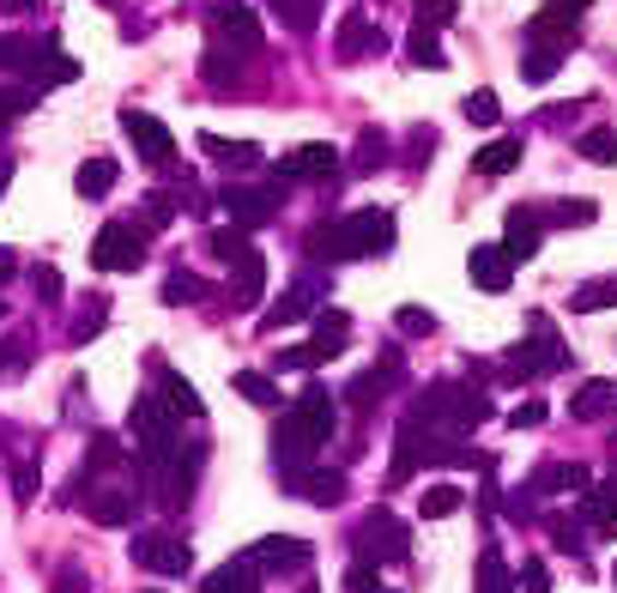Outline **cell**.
I'll list each match as a JSON object with an SVG mask.
<instances>
[{"mask_svg": "<svg viewBox=\"0 0 617 593\" xmlns=\"http://www.w3.org/2000/svg\"><path fill=\"white\" fill-rule=\"evenodd\" d=\"M509 369L514 376H551V369H563V345H557V328L545 316H533V328H526L521 345H514Z\"/></svg>", "mask_w": 617, "mask_h": 593, "instance_id": "obj_9", "label": "cell"}, {"mask_svg": "<svg viewBox=\"0 0 617 593\" xmlns=\"http://www.w3.org/2000/svg\"><path fill=\"white\" fill-rule=\"evenodd\" d=\"M7 13H37V7H49V0H0Z\"/></svg>", "mask_w": 617, "mask_h": 593, "instance_id": "obj_56", "label": "cell"}, {"mask_svg": "<svg viewBox=\"0 0 617 593\" xmlns=\"http://www.w3.org/2000/svg\"><path fill=\"white\" fill-rule=\"evenodd\" d=\"M200 593H261V581H254V569L237 557V564L212 569V576H206V588H200Z\"/></svg>", "mask_w": 617, "mask_h": 593, "instance_id": "obj_34", "label": "cell"}, {"mask_svg": "<svg viewBox=\"0 0 617 593\" xmlns=\"http://www.w3.org/2000/svg\"><path fill=\"white\" fill-rule=\"evenodd\" d=\"M200 297H206V278L200 273H182V266H176V273L164 278V304L182 309V304H200Z\"/></svg>", "mask_w": 617, "mask_h": 593, "instance_id": "obj_41", "label": "cell"}, {"mask_svg": "<svg viewBox=\"0 0 617 593\" xmlns=\"http://www.w3.org/2000/svg\"><path fill=\"white\" fill-rule=\"evenodd\" d=\"M200 152H206L212 164H224V170H249V164H261V145L254 140H218V133H200Z\"/></svg>", "mask_w": 617, "mask_h": 593, "instance_id": "obj_24", "label": "cell"}, {"mask_svg": "<svg viewBox=\"0 0 617 593\" xmlns=\"http://www.w3.org/2000/svg\"><path fill=\"white\" fill-rule=\"evenodd\" d=\"M218 200H224V212H230V225H242V230L273 225L278 206H285V194H278V188H242V182H230Z\"/></svg>", "mask_w": 617, "mask_h": 593, "instance_id": "obj_11", "label": "cell"}, {"mask_svg": "<svg viewBox=\"0 0 617 593\" xmlns=\"http://www.w3.org/2000/svg\"><path fill=\"white\" fill-rule=\"evenodd\" d=\"M170 212H176L170 194H152V200H145V218H140V225H145V230H158V225H170Z\"/></svg>", "mask_w": 617, "mask_h": 593, "instance_id": "obj_50", "label": "cell"}, {"mask_svg": "<svg viewBox=\"0 0 617 593\" xmlns=\"http://www.w3.org/2000/svg\"><path fill=\"white\" fill-rule=\"evenodd\" d=\"M309 249H316L321 261H357V254H388V249H394V212L364 206V212H352V218H340V225H321L316 237H309Z\"/></svg>", "mask_w": 617, "mask_h": 593, "instance_id": "obj_1", "label": "cell"}, {"mask_svg": "<svg viewBox=\"0 0 617 593\" xmlns=\"http://www.w3.org/2000/svg\"><path fill=\"white\" fill-rule=\"evenodd\" d=\"M557 67H563V49H557V43H533L526 61H521V80L526 85H545V80H557Z\"/></svg>", "mask_w": 617, "mask_h": 593, "instance_id": "obj_33", "label": "cell"}, {"mask_svg": "<svg viewBox=\"0 0 617 593\" xmlns=\"http://www.w3.org/2000/svg\"><path fill=\"white\" fill-rule=\"evenodd\" d=\"M581 514H588L593 533H617V473L605 478V485H593L588 497H581Z\"/></svg>", "mask_w": 617, "mask_h": 593, "instance_id": "obj_25", "label": "cell"}, {"mask_svg": "<svg viewBox=\"0 0 617 593\" xmlns=\"http://www.w3.org/2000/svg\"><path fill=\"white\" fill-rule=\"evenodd\" d=\"M538 230H545V212H533V206H509V237H502V249L514 254V266L538 254Z\"/></svg>", "mask_w": 617, "mask_h": 593, "instance_id": "obj_21", "label": "cell"}, {"mask_svg": "<svg viewBox=\"0 0 617 593\" xmlns=\"http://www.w3.org/2000/svg\"><path fill=\"white\" fill-rule=\"evenodd\" d=\"M473 170H478V176H509V170H521V140H490V145H478V152H473Z\"/></svg>", "mask_w": 617, "mask_h": 593, "instance_id": "obj_28", "label": "cell"}, {"mask_svg": "<svg viewBox=\"0 0 617 593\" xmlns=\"http://www.w3.org/2000/svg\"><path fill=\"white\" fill-rule=\"evenodd\" d=\"M309 557H316V545L297 539V533H273V539H261L242 564L249 569H309Z\"/></svg>", "mask_w": 617, "mask_h": 593, "instance_id": "obj_16", "label": "cell"}, {"mask_svg": "<svg viewBox=\"0 0 617 593\" xmlns=\"http://www.w3.org/2000/svg\"><path fill=\"white\" fill-rule=\"evenodd\" d=\"M104 7H121V0H104Z\"/></svg>", "mask_w": 617, "mask_h": 593, "instance_id": "obj_60", "label": "cell"}, {"mask_svg": "<svg viewBox=\"0 0 617 593\" xmlns=\"http://www.w3.org/2000/svg\"><path fill=\"white\" fill-rule=\"evenodd\" d=\"M412 67H430V73H442L448 67V55H442V43H436V31L430 25H412Z\"/></svg>", "mask_w": 617, "mask_h": 593, "instance_id": "obj_38", "label": "cell"}, {"mask_svg": "<svg viewBox=\"0 0 617 593\" xmlns=\"http://www.w3.org/2000/svg\"><path fill=\"white\" fill-rule=\"evenodd\" d=\"M521 581H526V593H551V569L538 564V557H526L521 564Z\"/></svg>", "mask_w": 617, "mask_h": 593, "instance_id": "obj_51", "label": "cell"}, {"mask_svg": "<svg viewBox=\"0 0 617 593\" xmlns=\"http://www.w3.org/2000/svg\"><path fill=\"white\" fill-rule=\"evenodd\" d=\"M593 0H545L533 19H526V37L533 43H557V49H569V37H576V25L588 19Z\"/></svg>", "mask_w": 617, "mask_h": 593, "instance_id": "obj_14", "label": "cell"}, {"mask_svg": "<svg viewBox=\"0 0 617 593\" xmlns=\"http://www.w3.org/2000/svg\"><path fill=\"white\" fill-rule=\"evenodd\" d=\"M394 328L406 333V340H424V333H436V316H430V309H418V304H406L394 316Z\"/></svg>", "mask_w": 617, "mask_h": 593, "instance_id": "obj_45", "label": "cell"}, {"mask_svg": "<svg viewBox=\"0 0 617 593\" xmlns=\"http://www.w3.org/2000/svg\"><path fill=\"white\" fill-rule=\"evenodd\" d=\"M37 104L31 92H0V121H13V116H25V109Z\"/></svg>", "mask_w": 617, "mask_h": 593, "instance_id": "obj_52", "label": "cell"}, {"mask_svg": "<svg viewBox=\"0 0 617 593\" xmlns=\"http://www.w3.org/2000/svg\"><path fill=\"white\" fill-rule=\"evenodd\" d=\"M237 394L249 400V406H278L273 376H261V369H242V376H237Z\"/></svg>", "mask_w": 617, "mask_h": 593, "instance_id": "obj_42", "label": "cell"}, {"mask_svg": "<svg viewBox=\"0 0 617 593\" xmlns=\"http://www.w3.org/2000/svg\"><path fill=\"white\" fill-rule=\"evenodd\" d=\"M0 67L7 73H25L31 85H67L80 80V61L61 55V43H37V37H0Z\"/></svg>", "mask_w": 617, "mask_h": 593, "instance_id": "obj_3", "label": "cell"}, {"mask_svg": "<svg viewBox=\"0 0 617 593\" xmlns=\"http://www.w3.org/2000/svg\"><path fill=\"white\" fill-rule=\"evenodd\" d=\"M278 13V25L285 31H297V37H309V31L321 25V0H266Z\"/></svg>", "mask_w": 617, "mask_h": 593, "instance_id": "obj_32", "label": "cell"}, {"mask_svg": "<svg viewBox=\"0 0 617 593\" xmlns=\"http://www.w3.org/2000/svg\"><path fill=\"white\" fill-rule=\"evenodd\" d=\"M133 564L152 569V576H188V564H194V552H188L176 533H140V539H128Z\"/></svg>", "mask_w": 617, "mask_h": 593, "instance_id": "obj_13", "label": "cell"}, {"mask_svg": "<svg viewBox=\"0 0 617 593\" xmlns=\"http://www.w3.org/2000/svg\"><path fill=\"white\" fill-rule=\"evenodd\" d=\"M13 485H19V502L37 497V473H31V466H13Z\"/></svg>", "mask_w": 617, "mask_h": 593, "instance_id": "obj_54", "label": "cell"}, {"mask_svg": "<svg viewBox=\"0 0 617 593\" xmlns=\"http://www.w3.org/2000/svg\"><path fill=\"white\" fill-rule=\"evenodd\" d=\"M612 304H617V278H593V285H581L576 297H569L576 316H593V309H612Z\"/></svg>", "mask_w": 617, "mask_h": 593, "instance_id": "obj_40", "label": "cell"}, {"mask_svg": "<svg viewBox=\"0 0 617 593\" xmlns=\"http://www.w3.org/2000/svg\"><path fill=\"white\" fill-rule=\"evenodd\" d=\"M612 473H617V442H612Z\"/></svg>", "mask_w": 617, "mask_h": 593, "instance_id": "obj_59", "label": "cell"}, {"mask_svg": "<svg viewBox=\"0 0 617 593\" xmlns=\"http://www.w3.org/2000/svg\"><path fill=\"white\" fill-rule=\"evenodd\" d=\"M0 316H7V304H0Z\"/></svg>", "mask_w": 617, "mask_h": 593, "instance_id": "obj_61", "label": "cell"}, {"mask_svg": "<svg viewBox=\"0 0 617 593\" xmlns=\"http://www.w3.org/2000/svg\"><path fill=\"white\" fill-rule=\"evenodd\" d=\"M116 121H121V133L133 140V152H140L152 170H164V164L176 158V140H170V128H164L158 116H145V109H121Z\"/></svg>", "mask_w": 617, "mask_h": 593, "instance_id": "obj_12", "label": "cell"}, {"mask_svg": "<svg viewBox=\"0 0 617 593\" xmlns=\"http://www.w3.org/2000/svg\"><path fill=\"white\" fill-rule=\"evenodd\" d=\"M290 490L302 502H316V509H333V502H345V473H302L290 478Z\"/></svg>", "mask_w": 617, "mask_h": 593, "instance_id": "obj_26", "label": "cell"}, {"mask_svg": "<svg viewBox=\"0 0 617 593\" xmlns=\"http://www.w3.org/2000/svg\"><path fill=\"white\" fill-rule=\"evenodd\" d=\"M357 557H369V564H406L412 557L406 521H394L388 509H369L364 527H357Z\"/></svg>", "mask_w": 617, "mask_h": 593, "instance_id": "obj_6", "label": "cell"}, {"mask_svg": "<svg viewBox=\"0 0 617 593\" xmlns=\"http://www.w3.org/2000/svg\"><path fill=\"white\" fill-rule=\"evenodd\" d=\"M7 182H13V164H0V194H7Z\"/></svg>", "mask_w": 617, "mask_h": 593, "instance_id": "obj_58", "label": "cell"}, {"mask_svg": "<svg viewBox=\"0 0 617 593\" xmlns=\"http://www.w3.org/2000/svg\"><path fill=\"white\" fill-rule=\"evenodd\" d=\"M381 164H388V140L369 128L364 140H357V170H381Z\"/></svg>", "mask_w": 617, "mask_h": 593, "instance_id": "obj_46", "label": "cell"}, {"mask_svg": "<svg viewBox=\"0 0 617 593\" xmlns=\"http://www.w3.org/2000/svg\"><path fill=\"white\" fill-rule=\"evenodd\" d=\"M31 285H37L43 304H61V273L55 266H31Z\"/></svg>", "mask_w": 617, "mask_h": 593, "instance_id": "obj_49", "label": "cell"}, {"mask_svg": "<svg viewBox=\"0 0 617 593\" xmlns=\"http://www.w3.org/2000/svg\"><path fill=\"white\" fill-rule=\"evenodd\" d=\"M200 80H206V85H218V92H230V85H242V80H249V55L212 37V43H206V55H200Z\"/></svg>", "mask_w": 617, "mask_h": 593, "instance_id": "obj_18", "label": "cell"}, {"mask_svg": "<svg viewBox=\"0 0 617 593\" xmlns=\"http://www.w3.org/2000/svg\"><path fill=\"white\" fill-rule=\"evenodd\" d=\"M617 406V382H588L576 400H569V418H581V424H593V418H605V412Z\"/></svg>", "mask_w": 617, "mask_h": 593, "instance_id": "obj_30", "label": "cell"}, {"mask_svg": "<svg viewBox=\"0 0 617 593\" xmlns=\"http://www.w3.org/2000/svg\"><path fill=\"white\" fill-rule=\"evenodd\" d=\"M533 490H538V497H588V490H593V478H588V466L557 461V466H545V473L533 478Z\"/></svg>", "mask_w": 617, "mask_h": 593, "instance_id": "obj_23", "label": "cell"}, {"mask_svg": "<svg viewBox=\"0 0 617 593\" xmlns=\"http://www.w3.org/2000/svg\"><path fill=\"white\" fill-rule=\"evenodd\" d=\"M466 266H473V285L490 290V297H502V290L514 285V254L502 249V242H478V249L466 254Z\"/></svg>", "mask_w": 617, "mask_h": 593, "instance_id": "obj_17", "label": "cell"}, {"mask_svg": "<svg viewBox=\"0 0 617 593\" xmlns=\"http://www.w3.org/2000/svg\"><path fill=\"white\" fill-rule=\"evenodd\" d=\"M400 376H406V364H400V352H381V364H369L364 376H357L352 388H345V400L352 406H376L388 388H400Z\"/></svg>", "mask_w": 617, "mask_h": 593, "instance_id": "obj_20", "label": "cell"}, {"mask_svg": "<svg viewBox=\"0 0 617 593\" xmlns=\"http://www.w3.org/2000/svg\"><path fill=\"white\" fill-rule=\"evenodd\" d=\"M473 593H514V576H509V564H502L497 545H485V552H478V588Z\"/></svg>", "mask_w": 617, "mask_h": 593, "instance_id": "obj_35", "label": "cell"}, {"mask_svg": "<svg viewBox=\"0 0 617 593\" xmlns=\"http://www.w3.org/2000/svg\"><path fill=\"white\" fill-rule=\"evenodd\" d=\"M333 170H340V145H328V140L290 145V152H278V164H273L278 182H328Z\"/></svg>", "mask_w": 617, "mask_h": 593, "instance_id": "obj_8", "label": "cell"}, {"mask_svg": "<svg viewBox=\"0 0 617 593\" xmlns=\"http://www.w3.org/2000/svg\"><path fill=\"white\" fill-rule=\"evenodd\" d=\"M230 273H237L230 304H237V309H261V297H266V261H261V249H249L242 261H230Z\"/></svg>", "mask_w": 617, "mask_h": 593, "instance_id": "obj_22", "label": "cell"}, {"mask_svg": "<svg viewBox=\"0 0 617 593\" xmlns=\"http://www.w3.org/2000/svg\"><path fill=\"white\" fill-rule=\"evenodd\" d=\"M593 218H600V206H593V200H563V206L545 212V225H593Z\"/></svg>", "mask_w": 617, "mask_h": 593, "instance_id": "obj_43", "label": "cell"}, {"mask_svg": "<svg viewBox=\"0 0 617 593\" xmlns=\"http://www.w3.org/2000/svg\"><path fill=\"white\" fill-rule=\"evenodd\" d=\"M345 333H352V321H345V316H321V321H316V340H309V345H290V352H278V369H316V364H333V357L345 352Z\"/></svg>", "mask_w": 617, "mask_h": 593, "instance_id": "obj_10", "label": "cell"}, {"mask_svg": "<svg viewBox=\"0 0 617 593\" xmlns=\"http://www.w3.org/2000/svg\"><path fill=\"white\" fill-rule=\"evenodd\" d=\"M128 430L140 461L158 473V466H176V412L164 406V394H133L128 406Z\"/></svg>", "mask_w": 617, "mask_h": 593, "instance_id": "obj_2", "label": "cell"}, {"mask_svg": "<svg viewBox=\"0 0 617 593\" xmlns=\"http://www.w3.org/2000/svg\"><path fill=\"white\" fill-rule=\"evenodd\" d=\"M158 394H164V406L176 412V418H200V394H194V382L188 376H176V369H158Z\"/></svg>", "mask_w": 617, "mask_h": 593, "instance_id": "obj_27", "label": "cell"}, {"mask_svg": "<svg viewBox=\"0 0 617 593\" xmlns=\"http://www.w3.org/2000/svg\"><path fill=\"white\" fill-rule=\"evenodd\" d=\"M55 593H85V588H80L73 576H61V581H55Z\"/></svg>", "mask_w": 617, "mask_h": 593, "instance_id": "obj_57", "label": "cell"}, {"mask_svg": "<svg viewBox=\"0 0 617 593\" xmlns=\"http://www.w3.org/2000/svg\"><path fill=\"white\" fill-rule=\"evenodd\" d=\"M116 176H121V170H116V158H85V164H80V176H73V188H80L85 200H104L109 188H116Z\"/></svg>", "mask_w": 617, "mask_h": 593, "instance_id": "obj_31", "label": "cell"}, {"mask_svg": "<svg viewBox=\"0 0 617 593\" xmlns=\"http://www.w3.org/2000/svg\"><path fill=\"white\" fill-rule=\"evenodd\" d=\"M509 424H514V430H533V424H545V406H538V400H526V406L509 412Z\"/></svg>", "mask_w": 617, "mask_h": 593, "instance_id": "obj_53", "label": "cell"}, {"mask_svg": "<svg viewBox=\"0 0 617 593\" xmlns=\"http://www.w3.org/2000/svg\"><path fill=\"white\" fill-rule=\"evenodd\" d=\"M145 237L152 230L133 225V218H109L92 242V266L97 273H133V266H145Z\"/></svg>", "mask_w": 617, "mask_h": 593, "instance_id": "obj_4", "label": "cell"}, {"mask_svg": "<svg viewBox=\"0 0 617 593\" xmlns=\"http://www.w3.org/2000/svg\"><path fill=\"white\" fill-rule=\"evenodd\" d=\"M85 509H92L97 527H128V521H133V490H97Z\"/></svg>", "mask_w": 617, "mask_h": 593, "instance_id": "obj_29", "label": "cell"}, {"mask_svg": "<svg viewBox=\"0 0 617 593\" xmlns=\"http://www.w3.org/2000/svg\"><path fill=\"white\" fill-rule=\"evenodd\" d=\"M316 454H321L316 424H302L297 412H285V418H278V430H273V466H278L285 478H302Z\"/></svg>", "mask_w": 617, "mask_h": 593, "instance_id": "obj_5", "label": "cell"}, {"mask_svg": "<svg viewBox=\"0 0 617 593\" xmlns=\"http://www.w3.org/2000/svg\"><path fill=\"white\" fill-rule=\"evenodd\" d=\"M460 109H466V121H478V128H497V121H502V104H497V92H473V97H466Z\"/></svg>", "mask_w": 617, "mask_h": 593, "instance_id": "obj_44", "label": "cell"}, {"mask_svg": "<svg viewBox=\"0 0 617 593\" xmlns=\"http://www.w3.org/2000/svg\"><path fill=\"white\" fill-rule=\"evenodd\" d=\"M388 49V37H381V25L369 13H345L340 19V37H333V55H340L345 67L352 61H369V55H381Z\"/></svg>", "mask_w": 617, "mask_h": 593, "instance_id": "obj_15", "label": "cell"}, {"mask_svg": "<svg viewBox=\"0 0 617 593\" xmlns=\"http://www.w3.org/2000/svg\"><path fill=\"white\" fill-rule=\"evenodd\" d=\"M206 25H212V37L230 43V49L261 55V19H254L249 0H206Z\"/></svg>", "mask_w": 617, "mask_h": 593, "instance_id": "obj_7", "label": "cell"}, {"mask_svg": "<svg viewBox=\"0 0 617 593\" xmlns=\"http://www.w3.org/2000/svg\"><path fill=\"white\" fill-rule=\"evenodd\" d=\"M206 249L218 254L224 266H230V261H242V254H249L254 242H249V230H242V225H224V230H212V237H206Z\"/></svg>", "mask_w": 617, "mask_h": 593, "instance_id": "obj_39", "label": "cell"}, {"mask_svg": "<svg viewBox=\"0 0 617 593\" xmlns=\"http://www.w3.org/2000/svg\"><path fill=\"white\" fill-rule=\"evenodd\" d=\"M466 509V490L460 485H430L424 490V521H448V514Z\"/></svg>", "mask_w": 617, "mask_h": 593, "instance_id": "obj_37", "label": "cell"}, {"mask_svg": "<svg viewBox=\"0 0 617 593\" xmlns=\"http://www.w3.org/2000/svg\"><path fill=\"white\" fill-rule=\"evenodd\" d=\"M13 273H19V254H13V249H0V285H7Z\"/></svg>", "mask_w": 617, "mask_h": 593, "instance_id": "obj_55", "label": "cell"}, {"mask_svg": "<svg viewBox=\"0 0 617 593\" xmlns=\"http://www.w3.org/2000/svg\"><path fill=\"white\" fill-rule=\"evenodd\" d=\"M345 588H352V593H376V588H381V564H369V557H357V564L345 569Z\"/></svg>", "mask_w": 617, "mask_h": 593, "instance_id": "obj_48", "label": "cell"}, {"mask_svg": "<svg viewBox=\"0 0 617 593\" xmlns=\"http://www.w3.org/2000/svg\"><path fill=\"white\" fill-rule=\"evenodd\" d=\"M454 13H460V0H418V25H430V31L454 25Z\"/></svg>", "mask_w": 617, "mask_h": 593, "instance_id": "obj_47", "label": "cell"}, {"mask_svg": "<svg viewBox=\"0 0 617 593\" xmlns=\"http://www.w3.org/2000/svg\"><path fill=\"white\" fill-rule=\"evenodd\" d=\"M576 152L588 164H600V170H612V164H617V128H588L576 140Z\"/></svg>", "mask_w": 617, "mask_h": 593, "instance_id": "obj_36", "label": "cell"}, {"mask_svg": "<svg viewBox=\"0 0 617 593\" xmlns=\"http://www.w3.org/2000/svg\"><path fill=\"white\" fill-rule=\"evenodd\" d=\"M316 297H321V278H297V285H290L273 309H261V328H266V333H278V328H290V321L316 316Z\"/></svg>", "mask_w": 617, "mask_h": 593, "instance_id": "obj_19", "label": "cell"}]
</instances>
